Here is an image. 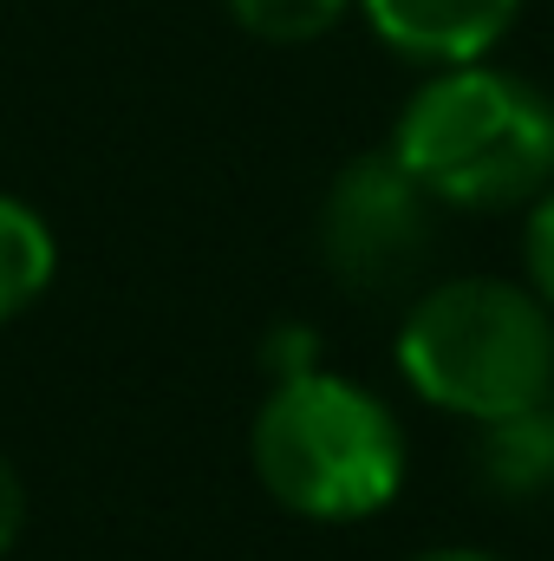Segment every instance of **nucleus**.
<instances>
[{"mask_svg":"<svg viewBox=\"0 0 554 561\" xmlns=\"http://www.w3.org/2000/svg\"><path fill=\"white\" fill-rule=\"evenodd\" d=\"M392 157L450 209H516L554 190V99L503 66H437L399 112Z\"/></svg>","mask_w":554,"mask_h":561,"instance_id":"nucleus-1","label":"nucleus"},{"mask_svg":"<svg viewBox=\"0 0 554 561\" xmlns=\"http://www.w3.org/2000/svg\"><path fill=\"white\" fill-rule=\"evenodd\" d=\"M59 268V242L46 229V216L20 196H0V320L26 313Z\"/></svg>","mask_w":554,"mask_h":561,"instance_id":"nucleus-7","label":"nucleus"},{"mask_svg":"<svg viewBox=\"0 0 554 561\" xmlns=\"http://www.w3.org/2000/svg\"><path fill=\"white\" fill-rule=\"evenodd\" d=\"M262 366L275 373V386L313 373V366H320V333H313V327H275V333L262 340Z\"/></svg>","mask_w":554,"mask_h":561,"instance_id":"nucleus-10","label":"nucleus"},{"mask_svg":"<svg viewBox=\"0 0 554 561\" xmlns=\"http://www.w3.org/2000/svg\"><path fill=\"white\" fill-rule=\"evenodd\" d=\"M20 523H26V490H20V477H13V463L0 457V556L20 542Z\"/></svg>","mask_w":554,"mask_h":561,"instance_id":"nucleus-11","label":"nucleus"},{"mask_svg":"<svg viewBox=\"0 0 554 561\" xmlns=\"http://www.w3.org/2000/svg\"><path fill=\"white\" fill-rule=\"evenodd\" d=\"M417 561H503V556H483V549H430V556Z\"/></svg>","mask_w":554,"mask_h":561,"instance_id":"nucleus-12","label":"nucleus"},{"mask_svg":"<svg viewBox=\"0 0 554 561\" xmlns=\"http://www.w3.org/2000/svg\"><path fill=\"white\" fill-rule=\"evenodd\" d=\"M476 477L483 490L496 496H542L554 490V399L529 405V412H509V419L483 424V444H476Z\"/></svg>","mask_w":554,"mask_h":561,"instance_id":"nucleus-6","label":"nucleus"},{"mask_svg":"<svg viewBox=\"0 0 554 561\" xmlns=\"http://www.w3.org/2000/svg\"><path fill=\"white\" fill-rule=\"evenodd\" d=\"M399 373L424 405L470 424L554 399V313L516 280H443L399 327Z\"/></svg>","mask_w":554,"mask_h":561,"instance_id":"nucleus-2","label":"nucleus"},{"mask_svg":"<svg viewBox=\"0 0 554 561\" xmlns=\"http://www.w3.org/2000/svg\"><path fill=\"white\" fill-rule=\"evenodd\" d=\"M346 7L353 0H229L235 26L255 39H275V46H307V39L333 33Z\"/></svg>","mask_w":554,"mask_h":561,"instance_id":"nucleus-8","label":"nucleus"},{"mask_svg":"<svg viewBox=\"0 0 554 561\" xmlns=\"http://www.w3.org/2000/svg\"><path fill=\"white\" fill-rule=\"evenodd\" d=\"M430 242H437V196L392 150H366L333 176L320 203V255L339 287L392 294L430 262Z\"/></svg>","mask_w":554,"mask_h":561,"instance_id":"nucleus-4","label":"nucleus"},{"mask_svg":"<svg viewBox=\"0 0 554 561\" xmlns=\"http://www.w3.org/2000/svg\"><path fill=\"white\" fill-rule=\"evenodd\" d=\"M522 249H529V287H535V300L554 313V190H542V196H535Z\"/></svg>","mask_w":554,"mask_h":561,"instance_id":"nucleus-9","label":"nucleus"},{"mask_svg":"<svg viewBox=\"0 0 554 561\" xmlns=\"http://www.w3.org/2000/svg\"><path fill=\"white\" fill-rule=\"evenodd\" d=\"M372 33L417 66L483 59L522 13V0H359Z\"/></svg>","mask_w":554,"mask_h":561,"instance_id":"nucleus-5","label":"nucleus"},{"mask_svg":"<svg viewBox=\"0 0 554 561\" xmlns=\"http://www.w3.org/2000/svg\"><path fill=\"white\" fill-rule=\"evenodd\" d=\"M249 450L262 490L313 523L379 516L405 483V431L385 412V399L320 366L268 392Z\"/></svg>","mask_w":554,"mask_h":561,"instance_id":"nucleus-3","label":"nucleus"}]
</instances>
